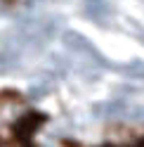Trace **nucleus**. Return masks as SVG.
Instances as JSON below:
<instances>
[{
  "label": "nucleus",
  "instance_id": "7ed1b4c3",
  "mask_svg": "<svg viewBox=\"0 0 144 147\" xmlns=\"http://www.w3.org/2000/svg\"><path fill=\"white\" fill-rule=\"evenodd\" d=\"M123 109H125V105L118 100V102H109V105H99V107H95V112H99V114H104V116H118Z\"/></svg>",
  "mask_w": 144,
  "mask_h": 147
},
{
  "label": "nucleus",
  "instance_id": "f257e3e1",
  "mask_svg": "<svg viewBox=\"0 0 144 147\" xmlns=\"http://www.w3.org/2000/svg\"><path fill=\"white\" fill-rule=\"evenodd\" d=\"M61 40H64V45L69 50H73V52H78V55H92V57H97L99 59V55H95V50H92V45H90L80 33H73V31H66L64 36H61Z\"/></svg>",
  "mask_w": 144,
  "mask_h": 147
},
{
  "label": "nucleus",
  "instance_id": "f03ea898",
  "mask_svg": "<svg viewBox=\"0 0 144 147\" xmlns=\"http://www.w3.org/2000/svg\"><path fill=\"white\" fill-rule=\"evenodd\" d=\"M87 14L92 17V19H104V17H106L104 0H87Z\"/></svg>",
  "mask_w": 144,
  "mask_h": 147
},
{
  "label": "nucleus",
  "instance_id": "20e7f679",
  "mask_svg": "<svg viewBox=\"0 0 144 147\" xmlns=\"http://www.w3.org/2000/svg\"><path fill=\"white\" fill-rule=\"evenodd\" d=\"M14 62H17L14 50H0V69H10L14 67Z\"/></svg>",
  "mask_w": 144,
  "mask_h": 147
}]
</instances>
